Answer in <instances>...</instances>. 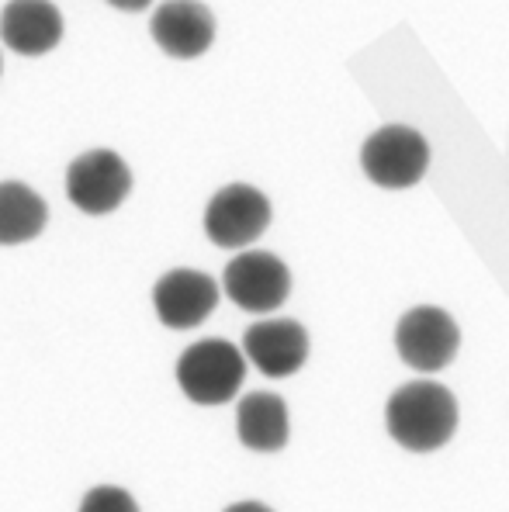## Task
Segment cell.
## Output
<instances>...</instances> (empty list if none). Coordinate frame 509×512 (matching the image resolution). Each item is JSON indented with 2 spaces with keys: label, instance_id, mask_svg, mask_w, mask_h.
<instances>
[{
  "label": "cell",
  "instance_id": "6da1fadb",
  "mask_svg": "<svg viewBox=\"0 0 509 512\" xmlns=\"http://www.w3.org/2000/svg\"><path fill=\"white\" fill-rule=\"evenodd\" d=\"M385 423L399 447L430 454L444 447L458 429V398L437 381H409L392 391Z\"/></svg>",
  "mask_w": 509,
  "mask_h": 512
},
{
  "label": "cell",
  "instance_id": "7a4b0ae2",
  "mask_svg": "<svg viewBox=\"0 0 509 512\" xmlns=\"http://www.w3.org/2000/svg\"><path fill=\"white\" fill-rule=\"evenodd\" d=\"M430 167V142L409 125H385L361 146V170L385 191H406L419 184Z\"/></svg>",
  "mask_w": 509,
  "mask_h": 512
},
{
  "label": "cell",
  "instance_id": "3957f363",
  "mask_svg": "<svg viewBox=\"0 0 509 512\" xmlns=\"http://www.w3.org/2000/svg\"><path fill=\"white\" fill-rule=\"evenodd\" d=\"M246 378V357L229 340H201L177 360V384L194 405H226Z\"/></svg>",
  "mask_w": 509,
  "mask_h": 512
},
{
  "label": "cell",
  "instance_id": "277c9868",
  "mask_svg": "<svg viewBox=\"0 0 509 512\" xmlns=\"http://www.w3.org/2000/svg\"><path fill=\"white\" fill-rule=\"evenodd\" d=\"M132 194V170L115 149H87L66 167V198L84 215H111Z\"/></svg>",
  "mask_w": 509,
  "mask_h": 512
},
{
  "label": "cell",
  "instance_id": "5b68a950",
  "mask_svg": "<svg viewBox=\"0 0 509 512\" xmlns=\"http://www.w3.org/2000/svg\"><path fill=\"white\" fill-rule=\"evenodd\" d=\"M271 225V201L253 184H226L205 205V236L222 250L257 243Z\"/></svg>",
  "mask_w": 509,
  "mask_h": 512
},
{
  "label": "cell",
  "instance_id": "8992f818",
  "mask_svg": "<svg viewBox=\"0 0 509 512\" xmlns=\"http://www.w3.org/2000/svg\"><path fill=\"white\" fill-rule=\"evenodd\" d=\"M461 329L451 312L433 305L409 308L395 326V350L413 371L437 374L458 357Z\"/></svg>",
  "mask_w": 509,
  "mask_h": 512
},
{
  "label": "cell",
  "instance_id": "52a82bcc",
  "mask_svg": "<svg viewBox=\"0 0 509 512\" xmlns=\"http://www.w3.org/2000/svg\"><path fill=\"white\" fill-rule=\"evenodd\" d=\"M222 288H226L232 305H239L243 312L267 315L288 301L291 270L274 253L246 250L236 260H229L226 274H222Z\"/></svg>",
  "mask_w": 509,
  "mask_h": 512
},
{
  "label": "cell",
  "instance_id": "ba28073f",
  "mask_svg": "<svg viewBox=\"0 0 509 512\" xmlns=\"http://www.w3.org/2000/svg\"><path fill=\"white\" fill-rule=\"evenodd\" d=\"M149 35L170 59H198L215 42V18L201 0H163L149 18Z\"/></svg>",
  "mask_w": 509,
  "mask_h": 512
},
{
  "label": "cell",
  "instance_id": "9c48e42d",
  "mask_svg": "<svg viewBox=\"0 0 509 512\" xmlns=\"http://www.w3.org/2000/svg\"><path fill=\"white\" fill-rule=\"evenodd\" d=\"M219 305V284L201 270H170L156 281L153 308L167 329H194Z\"/></svg>",
  "mask_w": 509,
  "mask_h": 512
},
{
  "label": "cell",
  "instance_id": "30bf717a",
  "mask_svg": "<svg viewBox=\"0 0 509 512\" xmlns=\"http://www.w3.org/2000/svg\"><path fill=\"white\" fill-rule=\"evenodd\" d=\"M243 353L267 378H291L309 360V333L295 319H267L246 329Z\"/></svg>",
  "mask_w": 509,
  "mask_h": 512
},
{
  "label": "cell",
  "instance_id": "8fae6325",
  "mask_svg": "<svg viewBox=\"0 0 509 512\" xmlns=\"http://www.w3.org/2000/svg\"><path fill=\"white\" fill-rule=\"evenodd\" d=\"M0 42L18 56H46L63 42V14L49 0H7L0 11Z\"/></svg>",
  "mask_w": 509,
  "mask_h": 512
},
{
  "label": "cell",
  "instance_id": "7c38bea8",
  "mask_svg": "<svg viewBox=\"0 0 509 512\" xmlns=\"http://www.w3.org/2000/svg\"><path fill=\"white\" fill-rule=\"evenodd\" d=\"M236 433L243 447L260 450V454H274L288 443V405L274 391H253L239 402L236 409Z\"/></svg>",
  "mask_w": 509,
  "mask_h": 512
},
{
  "label": "cell",
  "instance_id": "4fadbf2b",
  "mask_svg": "<svg viewBox=\"0 0 509 512\" xmlns=\"http://www.w3.org/2000/svg\"><path fill=\"white\" fill-rule=\"evenodd\" d=\"M49 208L21 180H0V246H21L42 236Z\"/></svg>",
  "mask_w": 509,
  "mask_h": 512
},
{
  "label": "cell",
  "instance_id": "5bb4252c",
  "mask_svg": "<svg viewBox=\"0 0 509 512\" xmlns=\"http://www.w3.org/2000/svg\"><path fill=\"white\" fill-rule=\"evenodd\" d=\"M80 512H139V506L125 488L97 485L87 492V499L80 502Z\"/></svg>",
  "mask_w": 509,
  "mask_h": 512
},
{
  "label": "cell",
  "instance_id": "9a60e30c",
  "mask_svg": "<svg viewBox=\"0 0 509 512\" xmlns=\"http://www.w3.org/2000/svg\"><path fill=\"white\" fill-rule=\"evenodd\" d=\"M104 4H111L115 11H122V14H136V11H146L153 0H104Z\"/></svg>",
  "mask_w": 509,
  "mask_h": 512
},
{
  "label": "cell",
  "instance_id": "2e32d148",
  "mask_svg": "<svg viewBox=\"0 0 509 512\" xmlns=\"http://www.w3.org/2000/svg\"><path fill=\"white\" fill-rule=\"evenodd\" d=\"M226 512H274V509H267L264 502H236V506H229Z\"/></svg>",
  "mask_w": 509,
  "mask_h": 512
}]
</instances>
